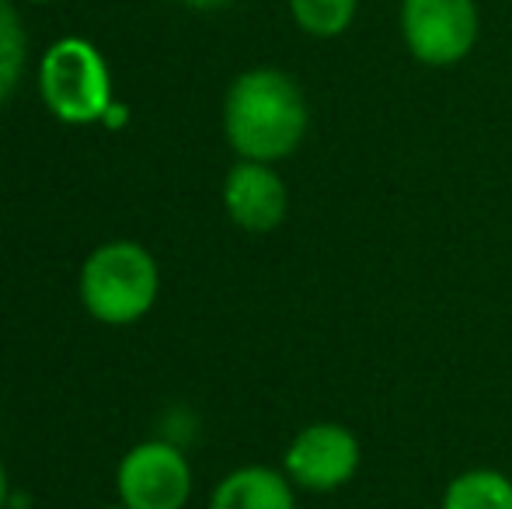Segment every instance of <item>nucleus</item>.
Masks as SVG:
<instances>
[{"instance_id": "1", "label": "nucleus", "mask_w": 512, "mask_h": 509, "mask_svg": "<svg viewBox=\"0 0 512 509\" xmlns=\"http://www.w3.org/2000/svg\"><path fill=\"white\" fill-rule=\"evenodd\" d=\"M310 129V105L297 77L255 67L234 77L223 98V136L241 161L276 164L300 150Z\"/></svg>"}, {"instance_id": "2", "label": "nucleus", "mask_w": 512, "mask_h": 509, "mask_svg": "<svg viewBox=\"0 0 512 509\" xmlns=\"http://www.w3.org/2000/svg\"><path fill=\"white\" fill-rule=\"evenodd\" d=\"M161 293L154 255L133 241H108L81 265V300L102 325H133Z\"/></svg>"}, {"instance_id": "3", "label": "nucleus", "mask_w": 512, "mask_h": 509, "mask_svg": "<svg viewBox=\"0 0 512 509\" xmlns=\"http://www.w3.org/2000/svg\"><path fill=\"white\" fill-rule=\"evenodd\" d=\"M39 95L60 123H102L112 105L108 63L88 39L70 35V39L53 42L39 63Z\"/></svg>"}, {"instance_id": "4", "label": "nucleus", "mask_w": 512, "mask_h": 509, "mask_svg": "<svg viewBox=\"0 0 512 509\" xmlns=\"http://www.w3.org/2000/svg\"><path fill=\"white\" fill-rule=\"evenodd\" d=\"M398 32L415 63L432 70L457 67L481 39L478 0H401Z\"/></svg>"}, {"instance_id": "5", "label": "nucleus", "mask_w": 512, "mask_h": 509, "mask_svg": "<svg viewBox=\"0 0 512 509\" xmlns=\"http://www.w3.org/2000/svg\"><path fill=\"white\" fill-rule=\"evenodd\" d=\"M363 447L359 436L342 422H310L290 440L283 454V471L297 489L328 496L359 475Z\"/></svg>"}, {"instance_id": "6", "label": "nucleus", "mask_w": 512, "mask_h": 509, "mask_svg": "<svg viewBox=\"0 0 512 509\" xmlns=\"http://www.w3.org/2000/svg\"><path fill=\"white\" fill-rule=\"evenodd\" d=\"M115 485L126 509H182L192 496L189 457L164 440L140 443L122 457Z\"/></svg>"}, {"instance_id": "7", "label": "nucleus", "mask_w": 512, "mask_h": 509, "mask_svg": "<svg viewBox=\"0 0 512 509\" xmlns=\"http://www.w3.org/2000/svg\"><path fill=\"white\" fill-rule=\"evenodd\" d=\"M223 210L241 231L269 234L286 220L290 192L272 164L237 161L223 178Z\"/></svg>"}, {"instance_id": "8", "label": "nucleus", "mask_w": 512, "mask_h": 509, "mask_svg": "<svg viewBox=\"0 0 512 509\" xmlns=\"http://www.w3.org/2000/svg\"><path fill=\"white\" fill-rule=\"evenodd\" d=\"M297 485L286 478V471L248 464L223 478L213 489L209 509H297Z\"/></svg>"}, {"instance_id": "9", "label": "nucleus", "mask_w": 512, "mask_h": 509, "mask_svg": "<svg viewBox=\"0 0 512 509\" xmlns=\"http://www.w3.org/2000/svg\"><path fill=\"white\" fill-rule=\"evenodd\" d=\"M439 509H512V478L495 468H471L450 478Z\"/></svg>"}, {"instance_id": "10", "label": "nucleus", "mask_w": 512, "mask_h": 509, "mask_svg": "<svg viewBox=\"0 0 512 509\" xmlns=\"http://www.w3.org/2000/svg\"><path fill=\"white\" fill-rule=\"evenodd\" d=\"M293 25L310 39H338L352 28L359 0H286Z\"/></svg>"}, {"instance_id": "11", "label": "nucleus", "mask_w": 512, "mask_h": 509, "mask_svg": "<svg viewBox=\"0 0 512 509\" xmlns=\"http://www.w3.org/2000/svg\"><path fill=\"white\" fill-rule=\"evenodd\" d=\"M25 53V25H21L11 0H0V109L18 88L21 70H25Z\"/></svg>"}, {"instance_id": "12", "label": "nucleus", "mask_w": 512, "mask_h": 509, "mask_svg": "<svg viewBox=\"0 0 512 509\" xmlns=\"http://www.w3.org/2000/svg\"><path fill=\"white\" fill-rule=\"evenodd\" d=\"M126 119H129V109H126V105L112 102V105H108V112H105L102 123H105V126H112V129H119L122 123H126Z\"/></svg>"}, {"instance_id": "13", "label": "nucleus", "mask_w": 512, "mask_h": 509, "mask_svg": "<svg viewBox=\"0 0 512 509\" xmlns=\"http://www.w3.org/2000/svg\"><path fill=\"white\" fill-rule=\"evenodd\" d=\"M182 4L196 7V11H220V7L234 4V0H182Z\"/></svg>"}, {"instance_id": "14", "label": "nucleus", "mask_w": 512, "mask_h": 509, "mask_svg": "<svg viewBox=\"0 0 512 509\" xmlns=\"http://www.w3.org/2000/svg\"><path fill=\"white\" fill-rule=\"evenodd\" d=\"M7 499H11V485H7V471H4V464H0V509L7 506Z\"/></svg>"}, {"instance_id": "15", "label": "nucleus", "mask_w": 512, "mask_h": 509, "mask_svg": "<svg viewBox=\"0 0 512 509\" xmlns=\"http://www.w3.org/2000/svg\"><path fill=\"white\" fill-rule=\"evenodd\" d=\"M28 4H60V0H28Z\"/></svg>"}, {"instance_id": "16", "label": "nucleus", "mask_w": 512, "mask_h": 509, "mask_svg": "<svg viewBox=\"0 0 512 509\" xmlns=\"http://www.w3.org/2000/svg\"><path fill=\"white\" fill-rule=\"evenodd\" d=\"M105 509H126V506H105Z\"/></svg>"}]
</instances>
